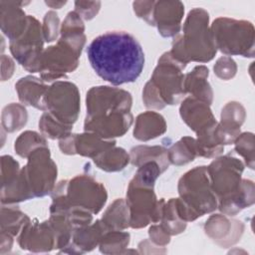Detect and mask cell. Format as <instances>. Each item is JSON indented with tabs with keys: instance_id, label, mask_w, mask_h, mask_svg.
I'll use <instances>...</instances> for the list:
<instances>
[{
	"instance_id": "obj_4",
	"label": "cell",
	"mask_w": 255,
	"mask_h": 255,
	"mask_svg": "<svg viewBox=\"0 0 255 255\" xmlns=\"http://www.w3.org/2000/svg\"><path fill=\"white\" fill-rule=\"evenodd\" d=\"M213 40H222L231 38L220 51L227 55H243L245 57L253 56L254 29L250 22L235 21L227 18H218L212 25Z\"/></svg>"
},
{
	"instance_id": "obj_1",
	"label": "cell",
	"mask_w": 255,
	"mask_h": 255,
	"mask_svg": "<svg viewBox=\"0 0 255 255\" xmlns=\"http://www.w3.org/2000/svg\"><path fill=\"white\" fill-rule=\"evenodd\" d=\"M94 71L105 81L119 86L134 82L144 67V53L130 34L107 32L96 37L87 48Z\"/></svg>"
},
{
	"instance_id": "obj_15",
	"label": "cell",
	"mask_w": 255,
	"mask_h": 255,
	"mask_svg": "<svg viewBox=\"0 0 255 255\" xmlns=\"http://www.w3.org/2000/svg\"><path fill=\"white\" fill-rule=\"evenodd\" d=\"M39 127L49 137L58 138L65 137L70 134L72 126L60 123V121L54 122V117L52 115H43L39 123Z\"/></svg>"
},
{
	"instance_id": "obj_12",
	"label": "cell",
	"mask_w": 255,
	"mask_h": 255,
	"mask_svg": "<svg viewBox=\"0 0 255 255\" xmlns=\"http://www.w3.org/2000/svg\"><path fill=\"white\" fill-rule=\"evenodd\" d=\"M97 134H76L75 138L78 141L74 143L75 152H78L83 155L93 156L102 152L103 147L109 148L115 144V140L113 141H103L101 140Z\"/></svg>"
},
{
	"instance_id": "obj_3",
	"label": "cell",
	"mask_w": 255,
	"mask_h": 255,
	"mask_svg": "<svg viewBox=\"0 0 255 255\" xmlns=\"http://www.w3.org/2000/svg\"><path fill=\"white\" fill-rule=\"evenodd\" d=\"M56 174L57 168L49 157V149L38 147L31 153L20 176L30 197H34L44 196L51 191Z\"/></svg>"
},
{
	"instance_id": "obj_11",
	"label": "cell",
	"mask_w": 255,
	"mask_h": 255,
	"mask_svg": "<svg viewBox=\"0 0 255 255\" xmlns=\"http://www.w3.org/2000/svg\"><path fill=\"white\" fill-rule=\"evenodd\" d=\"M32 89H28V87L20 80L16 89L19 94V99L30 106H34L41 110H46L45 106V96L47 93V87H45L37 78L31 77Z\"/></svg>"
},
{
	"instance_id": "obj_14",
	"label": "cell",
	"mask_w": 255,
	"mask_h": 255,
	"mask_svg": "<svg viewBox=\"0 0 255 255\" xmlns=\"http://www.w3.org/2000/svg\"><path fill=\"white\" fill-rule=\"evenodd\" d=\"M103 222L106 226L120 229L128 226V213L123 200L119 199L111 205L103 217Z\"/></svg>"
},
{
	"instance_id": "obj_13",
	"label": "cell",
	"mask_w": 255,
	"mask_h": 255,
	"mask_svg": "<svg viewBox=\"0 0 255 255\" xmlns=\"http://www.w3.org/2000/svg\"><path fill=\"white\" fill-rule=\"evenodd\" d=\"M196 154V141L191 137H183L169 150L170 161L174 164H183L192 161Z\"/></svg>"
},
{
	"instance_id": "obj_2",
	"label": "cell",
	"mask_w": 255,
	"mask_h": 255,
	"mask_svg": "<svg viewBox=\"0 0 255 255\" xmlns=\"http://www.w3.org/2000/svg\"><path fill=\"white\" fill-rule=\"evenodd\" d=\"M243 170V164L236 158L220 157L214 160L207 171L210 173L213 180L212 186L214 192L221 196L220 202L226 200L230 193L232 197L229 200L219 205V209L227 214H234L238 210L245 207L243 202L239 199L240 196H253V191L244 192L240 191V174Z\"/></svg>"
},
{
	"instance_id": "obj_7",
	"label": "cell",
	"mask_w": 255,
	"mask_h": 255,
	"mask_svg": "<svg viewBox=\"0 0 255 255\" xmlns=\"http://www.w3.org/2000/svg\"><path fill=\"white\" fill-rule=\"evenodd\" d=\"M180 114L184 122L198 133L216 126L207 103L187 98L181 105Z\"/></svg>"
},
{
	"instance_id": "obj_16",
	"label": "cell",
	"mask_w": 255,
	"mask_h": 255,
	"mask_svg": "<svg viewBox=\"0 0 255 255\" xmlns=\"http://www.w3.org/2000/svg\"><path fill=\"white\" fill-rule=\"evenodd\" d=\"M45 22V38L46 41L51 42L54 41V39L57 37V30H58V24H59V18L57 17V14L54 12H48L44 19Z\"/></svg>"
},
{
	"instance_id": "obj_18",
	"label": "cell",
	"mask_w": 255,
	"mask_h": 255,
	"mask_svg": "<svg viewBox=\"0 0 255 255\" xmlns=\"http://www.w3.org/2000/svg\"><path fill=\"white\" fill-rule=\"evenodd\" d=\"M121 234L122 233H113V234H110L111 235V237H112V239H113V241L115 240V239H119V237L121 236ZM110 246H113L112 245V241H107V242H103L102 243V245H101V247H110Z\"/></svg>"
},
{
	"instance_id": "obj_8",
	"label": "cell",
	"mask_w": 255,
	"mask_h": 255,
	"mask_svg": "<svg viewBox=\"0 0 255 255\" xmlns=\"http://www.w3.org/2000/svg\"><path fill=\"white\" fill-rule=\"evenodd\" d=\"M153 7V21L156 19L159 33L164 37L178 33L180 20L184 12L180 2H155Z\"/></svg>"
},
{
	"instance_id": "obj_6",
	"label": "cell",
	"mask_w": 255,
	"mask_h": 255,
	"mask_svg": "<svg viewBox=\"0 0 255 255\" xmlns=\"http://www.w3.org/2000/svg\"><path fill=\"white\" fill-rule=\"evenodd\" d=\"M46 110L63 124L71 126L79 113V94L77 87L70 83L59 82L47 90L45 96Z\"/></svg>"
},
{
	"instance_id": "obj_17",
	"label": "cell",
	"mask_w": 255,
	"mask_h": 255,
	"mask_svg": "<svg viewBox=\"0 0 255 255\" xmlns=\"http://www.w3.org/2000/svg\"><path fill=\"white\" fill-rule=\"evenodd\" d=\"M234 64L235 63L230 58H227V57L221 58L218 60L217 64L214 66V71L218 76L223 70H225V71H227L226 73H227L228 77L230 78L235 74V71H236V67Z\"/></svg>"
},
{
	"instance_id": "obj_5",
	"label": "cell",
	"mask_w": 255,
	"mask_h": 255,
	"mask_svg": "<svg viewBox=\"0 0 255 255\" xmlns=\"http://www.w3.org/2000/svg\"><path fill=\"white\" fill-rule=\"evenodd\" d=\"M184 67L169 52L162 55L158 61L150 83L165 105L176 104L184 95L183 76L180 73V70Z\"/></svg>"
},
{
	"instance_id": "obj_10",
	"label": "cell",
	"mask_w": 255,
	"mask_h": 255,
	"mask_svg": "<svg viewBox=\"0 0 255 255\" xmlns=\"http://www.w3.org/2000/svg\"><path fill=\"white\" fill-rule=\"evenodd\" d=\"M155 128L165 129V123L163 118L158 114L150 112L142 114L137 118L133 132L134 137L140 140H147L164 132L163 130Z\"/></svg>"
},
{
	"instance_id": "obj_9",
	"label": "cell",
	"mask_w": 255,
	"mask_h": 255,
	"mask_svg": "<svg viewBox=\"0 0 255 255\" xmlns=\"http://www.w3.org/2000/svg\"><path fill=\"white\" fill-rule=\"evenodd\" d=\"M207 76L208 69L204 66H197L186 76V80L183 82V90L192 93L196 98H200L209 105L212 101V92L205 81Z\"/></svg>"
}]
</instances>
